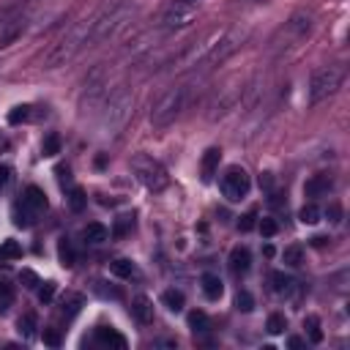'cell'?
<instances>
[{
	"label": "cell",
	"instance_id": "cell-42",
	"mask_svg": "<svg viewBox=\"0 0 350 350\" xmlns=\"http://www.w3.org/2000/svg\"><path fill=\"white\" fill-rule=\"evenodd\" d=\"M5 180H8V170L0 167V186H5Z\"/></svg>",
	"mask_w": 350,
	"mask_h": 350
},
{
	"label": "cell",
	"instance_id": "cell-35",
	"mask_svg": "<svg viewBox=\"0 0 350 350\" xmlns=\"http://www.w3.org/2000/svg\"><path fill=\"white\" fill-rule=\"evenodd\" d=\"M254 219H257V211H249V213H243V216H241V221H238V227H241L243 232H249V230L254 227Z\"/></svg>",
	"mask_w": 350,
	"mask_h": 350
},
{
	"label": "cell",
	"instance_id": "cell-29",
	"mask_svg": "<svg viewBox=\"0 0 350 350\" xmlns=\"http://www.w3.org/2000/svg\"><path fill=\"white\" fill-rule=\"evenodd\" d=\"M57 257H60V262H63L66 268H71V265H74V249H71V243H68L66 238L57 243Z\"/></svg>",
	"mask_w": 350,
	"mask_h": 350
},
{
	"label": "cell",
	"instance_id": "cell-40",
	"mask_svg": "<svg viewBox=\"0 0 350 350\" xmlns=\"http://www.w3.org/2000/svg\"><path fill=\"white\" fill-rule=\"evenodd\" d=\"M342 216V208L339 205H328V221H339Z\"/></svg>",
	"mask_w": 350,
	"mask_h": 350
},
{
	"label": "cell",
	"instance_id": "cell-13",
	"mask_svg": "<svg viewBox=\"0 0 350 350\" xmlns=\"http://www.w3.org/2000/svg\"><path fill=\"white\" fill-rule=\"evenodd\" d=\"M82 235H85V243H90V246H101L104 241H109V230L104 224H98V221H90Z\"/></svg>",
	"mask_w": 350,
	"mask_h": 350
},
{
	"label": "cell",
	"instance_id": "cell-24",
	"mask_svg": "<svg viewBox=\"0 0 350 350\" xmlns=\"http://www.w3.org/2000/svg\"><path fill=\"white\" fill-rule=\"evenodd\" d=\"M16 325H19V334H22L25 339H33V336H36V314H33V312H25Z\"/></svg>",
	"mask_w": 350,
	"mask_h": 350
},
{
	"label": "cell",
	"instance_id": "cell-31",
	"mask_svg": "<svg viewBox=\"0 0 350 350\" xmlns=\"http://www.w3.org/2000/svg\"><path fill=\"white\" fill-rule=\"evenodd\" d=\"M41 150H44V156H57L60 153V137L57 134H46Z\"/></svg>",
	"mask_w": 350,
	"mask_h": 350
},
{
	"label": "cell",
	"instance_id": "cell-9",
	"mask_svg": "<svg viewBox=\"0 0 350 350\" xmlns=\"http://www.w3.org/2000/svg\"><path fill=\"white\" fill-rule=\"evenodd\" d=\"M227 265H230V271H232L235 276H243V273L249 271V265H252L249 249H246V246H232V252H230V257H227Z\"/></svg>",
	"mask_w": 350,
	"mask_h": 350
},
{
	"label": "cell",
	"instance_id": "cell-36",
	"mask_svg": "<svg viewBox=\"0 0 350 350\" xmlns=\"http://www.w3.org/2000/svg\"><path fill=\"white\" fill-rule=\"evenodd\" d=\"M52 295H55V282H44V287L38 290L41 304H49V301H52Z\"/></svg>",
	"mask_w": 350,
	"mask_h": 350
},
{
	"label": "cell",
	"instance_id": "cell-10",
	"mask_svg": "<svg viewBox=\"0 0 350 350\" xmlns=\"http://www.w3.org/2000/svg\"><path fill=\"white\" fill-rule=\"evenodd\" d=\"M131 314L137 317V323L150 325V323H153V301H150L148 295H137V298L131 301Z\"/></svg>",
	"mask_w": 350,
	"mask_h": 350
},
{
	"label": "cell",
	"instance_id": "cell-15",
	"mask_svg": "<svg viewBox=\"0 0 350 350\" xmlns=\"http://www.w3.org/2000/svg\"><path fill=\"white\" fill-rule=\"evenodd\" d=\"M79 309H82V295H79V293H66L63 301H60V312H63V317L68 320V317H74Z\"/></svg>",
	"mask_w": 350,
	"mask_h": 350
},
{
	"label": "cell",
	"instance_id": "cell-2",
	"mask_svg": "<svg viewBox=\"0 0 350 350\" xmlns=\"http://www.w3.org/2000/svg\"><path fill=\"white\" fill-rule=\"evenodd\" d=\"M345 82V68L342 66H323L312 74L309 79V104H320L328 96H334Z\"/></svg>",
	"mask_w": 350,
	"mask_h": 350
},
{
	"label": "cell",
	"instance_id": "cell-34",
	"mask_svg": "<svg viewBox=\"0 0 350 350\" xmlns=\"http://www.w3.org/2000/svg\"><path fill=\"white\" fill-rule=\"evenodd\" d=\"M30 115V107L27 104H19V107H14L11 112H8V123H19V120H25Z\"/></svg>",
	"mask_w": 350,
	"mask_h": 350
},
{
	"label": "cell",
	"instance_id": "cell-20",
	"mask_svg": "<svg viewBox=\"0 0 350 350\" xmlns=\"http://www.w3.org/2000/svg\"><path fill=\"white\" fill-rule=\"evenodd\" d=\"M189 328H191L194 334H205V331L211 328V320H208V314H205L202 309H194V312H189Z\"/></svg>",
	"mask_w": 350,
	"mask_h": 350
},
{
	"label": "cell",
	"instance_id": "cell-17",
	"mask_svg": "<svg viewBox=\"0 0 350 350\" xmlns=\"http://www.w3.org/2000/svg\"><path fill=\"white\" fill-rule=\"evenodd\" d=\"M16 260H22V246L14 238L3 241L0 243V262H16Z\"/></svg>",
	"mask_w": 350,
	"mask_h": 350
},
{
	"label": "cell",
	"instance_id": "cell-7",
	"mask_svg": "<svg viewBox=\"0 0 350 350\" xmlns=\"http://www.w3.org/2000/svg\"><path fill=\"white\" fill-rule=\"evenodd\" d=\"M246 41V33L243 30H230V33H221V38L216 41V46L211 49V55L202 60V66H219V63H224L232 52H238L241 49V44Z\"/></svg>",
	"mask_w": 350,
	"mask_h": 350
},
{
	"label": "cell",
	"instance_id": "cell-16",
	"mask_svg": "<svg viewBox=\"0 0 350 350\" xmlns=\"http://www.w3.org/2000/svg\"><path fill=\"white\" fill-rule=\"evenodd\" d=\"M96 342H98V345H112V347H120V350L126 347V339H123L115 328H98V331H96Z\"/></svg>",
	"mask_w": 350,
	"mask_h": 350
},
{
	"label": "cell",
	"instance_id": "cell-11",
	"mask_svg": "<svg viewBox=\"0 0 350 350\" xmlns=\"http://www.w3.org/2000/svg\"><path fill=\"white\" fill-rule=\"evenodd\" d=\"M331 186H334L331 175H312V178L306 180L304 191H306V197H323V194L331 191Z\"/></svg>",
	"mask_w": 350,
	"mask_h": 350
},
{
	"label": "cell",
	"instance_id": "cell-22",
	"mask_svg": "<svg viewBox=\"0 0 350 350\" xmlns=\"http://www.w3.org/2000/svg\"><path fill=\"white\" fill-rule=\"evenodd\" d=\"M290 287H293V279H290L284 271H273V273H271V290H273V293L282 295V293H287Z\"/></svg>",
	"mask_w": 350,
	"mask_h": 350
},
{
	"label": "cell",
	"instance_id": "cell-37",
	"mask_svg": "<svg viewBox=\"0 0 350 350\" xmlns=\"http://www.w3.org/2000/svg\"><path fill=\"white\" fill-rule=\"evenodd\" d=\"M44 345L49 347H60V334L55 328H44Z\"/></svg>",
	"mask_w": 350,
	"mask_h": 350
},
{
	"label": "cell",
	"instance_id": "cell-30",
	"mask_svg": "<svg viewBox=\"0 0 350 350\" xmlns=\"http://www.w3.org/2000/svg\"><path fill=\"white\" fill-rule=\"evenodd\" d=\"M235 309H238V312H252V309H254V298H252L249 290H238V295H235Z\"/></svg>",
	"mask_w": 350,
	"mask_h": 350
},
{
	"label": "cell",
	"instance_id": "cell-26",
	"mask_svg": "<svg viewBox=\"0 0 350 350\" xmlns=\"http://www.w3.org/2000/svg\"><path fill=\"white\" fill-rule=\"evenodd\" d=\"M131 227H134V216H118L115 227H112V235L115 238H126L131 232Z\"/></svg>",
	"mask_w": 350,
	"mask_h": 350
},
{
	"label": "cell",
	"instance_id": "cell-25",
	"mask_svg": "<svg viewBox=\"0 0 350 350\" xmlns=\"http://www.w3.org/2000/svg\"><path fill=\"white\" fill-rule=\"evenodd\" d=\"M11 304H14V287H11V282L0 279V314H5Z\"/></svg>",
	"mask_w": 350,
	"mask_h": 350
},
{
	"label": "cell",
	"instance_id": "cell-19",
	"mask_svg": "<svg viewBox=\"0 0 350 350\" xmlns=\"http://www.w3.org/2000/svg\"><path fill=\"white\" fill-rule=\"evenodd\" d=\"M161 304H164L170 312H180L183 304H186V298H183L180 290H164V293H161Z\"/></svg>",
	"mask_w": 350,
	"mask_h": 350
},
{
	"label": "cell",
	"instance_id": "cell-23",
	"mask_svg": "<svg viewBox=\"0 0 350 350\" xmlns=\"http://www.w3.org/2000/svg\"><path fill=\"white\" fill-rule=\"evenodd\" d=\"M304 328H306V334H309V342H314V345L323 342V331H320V317H317V314H309V317L304 320Z\"/></svg>",
	"mask_w": 350,
	"mask_h": 350
},
{
	"label": "cell",
	"instance_id": "cell-5",
	"mask_svg": "<svg viewBox=\"0 0 350 350\" xmlns=\"http://www.w3.org/2000/svg\"><path fill=\"white\" fill-rule=\"evenodd\" d=\"M41 211H46V194H44V189L27 186L25 194H22V202H19L16 211H14V221H16L19 227H30L33 219H36Z\"/></svg>",
	"mask_w": 350,
	"mask_h": 350
},
{
	"label": "cell",
	"instance_id": "cell-32",
	"mask_svg": "<svg viewBox=\"0 0 350 350\" xmlns=\"http://www.w3.org/2000/svg\"><path fill=\"white\" fill-rule=\"evenodd\" d=\"M298 216H301L304 224H317V221H320V208H317V205H304Z\"/></svg>",
	"mask_w": 350,
	"mask_h": 350
},
{
	"label": "cell",
	"instance_id": "cell-28",
	"mask_svg": "<svg viewBox=\"0 0 350 350\" xmlns=\"http://www.w3.org/2000/svg\"><path fill=\"white\" fill-rule=\"evenodd\" d=\"M85 205H88V197H85V191H82V189H77V186H74V189H71V194H68V208H71V211H77V213H79V211H82V208H85Z\"/></svg>",
	"mask_w": 350,
	"mask_h": 350
},
{
	"label": "cell",
	"instance_id": "cell-12",
	"mask_svg": "<svg viewBox=\"0 0 350 350\" xmlns=\"http://www.w3.org/2000/svg\"><path fill=\"white\" fill-rule=\"evenodd\" d=\"M200 287H202V295H205L208 301H219L221 293H224V284H221V279H219L216 273H202Z\"/></svg>",
	"mask_w": 350,
	"mask_h": 350
},
{
	"label": "cell",
	"instance_id": "cell-41",
	"mask_svg": "<svg viewBox=\"0 0 350 350\" xmlns=\"http://www.w3.org/2000/svg\"><path fill=\"white\" fill-rule=\"evenodd\" d=\"M287 347L298 350V347H304V339H301V336H290V339H287Z\"/></svg>",
	"mask_w": 350,
	"mask_h": 350
},
{
	"label": "cell",
	"instance_id": "cell-8",
	"mask_svg": "<svg viewBox=\"0 0 350 350\" xmlns=\"http://www.w3.org/2000/svg\"><path fill=\"white\" fill-rule=\"evenodd\" d=\"M107 109H109V112L104 115L101 129H104V134H115V131L126 123V118H129V112H131V96H129V93H118V96L109 101Z\"/></svg>",
	"mask_w": 350,
	"mask_h": 350
},
{
	"label": "cell",
	"instance_id": "cell-33",
	"mask_svg": "<svg viewBox=\"0 0 350 350\" xmlns=\"http://www.w3.org/2000/svg\"><path fill=\"white\" fill-rule=\"evenodd\" d=\"M260 232H262L265 238H273V235L279 232V224H276V219H271V216H262V219H260Z\"/></svg>",
	"mask_w": 350,
	"mask_h": 350
},
{
	"label": "cell",
	"instance_id": "cell-4",
	"mask_svg": "<svg viewBox=\"0 0 350 350\" xmlns=\"http://www.w3.org/2000/svg\"><path fill=\"white\" fill-rule=\"evenodd\" d=\"M197 11H200V0H172V3L161 11L159 25H161L164 30H183V27H189V25L194 22Z\"/></svg>",
	"mask_w": 350,
	"mask_h": 350
},
{
	"label": "cell",
	"instance_id": "cell-1",
	"mask_svg": "<svg viewBox=\"0 0 350 350\" xmlns=\"http://www.w3.org/2000/svg\"><path fill=\"white\" fill-rule=\"evenodd\" d=\"M189 101V88L186 85H178V88H170L167 93H161L156 101H153V109H150V126L153 129H164L170 126L186 107Z\"/></svg>",
	"mask_w": 350,
	"mask_h": 350
},
{
	"label": "cell",
	"instance_id": "cell-27",
	"mask_svg": "<svg viewBox=\"0 0 350 350\" xmlns=\"http://www.w3.org/2000/svg\"><path fill=\"white\" fill-rule=\"evenodd\" d=\"M265 328H268V334H282L284 328H287V317L284 314H279V312H273V314H268V323H265Z\"/></svg>",
	"mask_w": 350,
	"mask_h": 350
},
{
	"label": "cell",
	"instance_id": "cell-3",
	"mask_svg": "<svg viewBox=\"0 0 350 350\" xmlns=\"http://www.w3.org/2000/svg\"><path fill=\"white\" fill-rule=\"evenodd\" d=\"M131 170H134V175H137V180H139L145 189H150V191H161V189H167V183H170L167 170H164L153 156H148V153H137V156L131 159Z\"/></svg>",
	"mask_w": 350,
	"mask_h": 350
},
{
	"label": "cell",
	"instance_id": "cell-14",
	"mask_svg": "<svg viewBox=\"0 0 350 350\" xmlns=\"http://www.w3.org/2000/svg\"><path fill=\"white\" fill-rule=\"evenodd\" d=\"M219 159H221V150L219 148H208L205 156H202V180H211L216 167H219Z\"/></svg>",
	"mask_w": 350,
	"mask_h": 350
},
{
	"label": "cell",
	"instance_id": "cell-38",
	"mask_svg": "<svg viewBox=\"0 0 350 350\" xmlns=\"http://www.w3.org/2000/svg\"><path fill=\"white\" fill-rule=\"evenodd\" d=\"M19 279L25 282V287H38V284H41V282H38V276H36L33 271H27V268L22 271V276H19Z\"/></svg>",
	"mask_w": 350,
	"mask_h": 350
},
{
	"label": "cell",
	"instance_id": "cell-39",
	"mask_svg": "<svg viewBox=\"0 0 350 350\" xmlns=\"http://www.w3.org/2000/svg\"><path fill=\"white\" fill-rule=\"evenodd\" d=\"M57 180L66 186V183H71V172H68V167H57Z\"/></svg>",
	"mask_w": 350,
	"mask_h": 350
},
{
	"label": "cell",
	"instance_id": "cell-6",
	"mask_svg": "<svg viewBox=\"0 0 350 350\" xmlns=\"http://www.w3.org/2000/svg\"><path fill=\"white\" fill-rule=\"evenodd\" d=\"M219 186H221V194L230 202H238V200H243L249 194L252 180H249V172L243 167H227L224 175H221V180H219Z\"/></svg>",
	"mask_w": 350,
	"mask_h": 350
},
{
	"label": "cell",
	"instance_id": "cell-18",
	"mask_svg": "<svg viewBox=\"0 0 350 350\" xmlns=\"http://www.w3.org/2000/svg\"><path fill=\"white\" fill-rule=\"evenodd\" d=\"M109 268H112V273H115V276H120V279H137V276H139L137 265H134L131 260H123V257H120V260H115Z\"/></svg>",
	"mask_w": 350,
	"mask_h": 350
},
{
	"label": "cell",
	"instance_id": "cell-21",
	"mask_svg": "<svg viewBox=\"0 0 350 350\" xmlns=\"http://www.w3.org/2000/svg\"><path fill=\"white\" fill-rule=\"evenodd\" d=\"M282 260H284V265H290V268H298V265L304 262V246H298V243H290V246L282 252Z\"/></svg>",
	"mask_w": 350,
	"mask_h": 350
}]
</instances>
